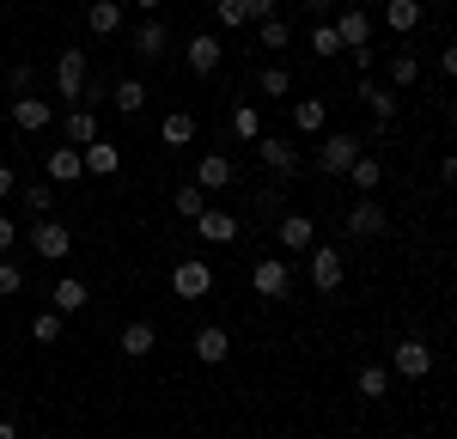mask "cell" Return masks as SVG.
<instances>
[{
  "mask_svg": "<svg viewBox=\"0 0 457 439\" xmlns=\"http://www.w3.org/2000/svg\"><path fill=\"white\" fill-rule=\"evenodd\" d=\"M360 153H366V141H360V135H348V128H336V135H323V141H317V171H323V178H348V165L353 159H360Z\"/></svg>",
  "mask_w": 457,
  "mask_h": 439,
  "instance_id": "obj_1",
  "label": "cell"
},
{
  "mask_svg": "<svg viewBox=\"0 0 457 439\" xmlns=\"http://www.w3.org/2000/svg\"><path fill=\"white\" fill-rule=\"evenodd\" d=\"M25 244H31V256H43V262H68L73 232L55 214H43V220H31V226H25Z\"/></svg>",
  "mask_w": 457,
  "mask_h": 439,
  "instance_id": "obj_2",
  "label": "cell"
},
{
  "mask_svg": "<svg viewBox=\"0 0 457 439\" xmlns=\"http://www.w3.org/2000/svg\"><path fill=\"white\" fill-rule=\"evenodd\" d=\"M86 79H92V62H86V49H62L55 55V98H68V104H79L86 98Z\"/></svg>",
  "mask_w": 457,
  "mask_h": 439,
  "instance_id": "obj_3",
  "label": "cell"
},
{
  "mask_svg": "<svg viewBox=\"0 0 457 439\" xmlns=\"http://www.w3.org/2000/svg\"><path fill=\"white\" fill-rule=\"evenodd\" d=\"M342 226H348V238H385L390 232V208L378 202V195H360L348 214H342Z\"/></svg>",
  "mask_w": 457,
  "mask_h": 439,
  "instance_id": "obj_4",
  "label": "cell"
},
{
  "mask_svg": "<svg viewBox=\"0 0 457 439\" xmlns=\"http://www.w3.org/2000/svg\"><path fill=\"white\" fill-rule=\"evenodd\" d=\"M390 372H396V378H409V385L427 378V372H433V348H427L421 335H403V342L390 348Z\"/></svg>",
  "mask_w": 457,
  "mask_h": 439,
  "instance_id": "obj_5",
  "label": "cell"
},
{
  "mask_svg": "<svg viewBox=\"0 0 457 439\" xmlns=\"http://www.w3.org/2000/svg\"><path fill=\"white\" fill-rule=\"evenodd\" d=\"M129 43H135V55H141V62H159V55L171 49V25H165L159 12H141V25L129 31Z\"/></svg>",
  "mask_w": 457,
  "mask_h": 439,
  "instance_id": "obj_6",
  "label": "cell"
},
{
  "mask_svg": "<svg viewBox=\"0 0 457 439\" xmlns=\"http://www.w3.org/2000/svg\"><path fill=\"white\" fill-rule=\"evenodd\" d=\"M183 62H189V73L213 79V73H220V62H226V43H220L213 31H195L189 43H183Z\"/></svg>",
  "mask_w": 457,
  "mask_h": 439,
  "instance_id": "obj_7",
  "label": "cell"
},
{
  "mask_svg": "<svg viewBox=\"0 0 457 439\" xmlns=\"http://www.w3.org/2000/svg\"><path fill=\"white\" fill-rule=\"evenodd\" d=\"M305 275H312L317 293H336L342 287V251H336V244H312V251H305Z\"/></svg>",
  "mask_w": 457,
  "mask_h": 439,
  "instance_id": "obj_8",
  "label": "cell"
},
{
  "mask_svg": "<svg viewBox=\"0 0 457 439\" xmlns=\"http://www.w3.org/2000/svg\"><path fill=\"white\" fill-rule=\"evenodd\" d=\"M250 287L262 293V299H287L293 293V269H287L281 256H262V262H250Z\"/></svg>",
  "mask_w": 457,
  "mask_h": 439,
  "instance_id": "obj_9",
  "label": "cell"
},
{
  "mask_svg": "<svg viewBox=\"0 0 457 439\" xmlns=\"http://www.w3.org/2000/svg\"><path fill=\"white\" fill-rule=\"evenodd\" d=\"M171 293H177V299H208V293H213V269L202 262V256L177 262V269H171Z\"/></svg>",
  "mask_w": 457,
  "mask_h": 439,
  "instance_id": "obj_10",
  "label": "cell"
},
{
  "mask_svg": "<svg viewBox=\"0 0 457 439\" xmlns=\"http://www.w3.org/2000/svg\"><path fill=\"white\" fill-rule=\"evenodd\" d=\"M275 238H281L287 256H305L317 244V220L312 214H281V220H275Z\"/></svg>",
  "mask_w": 457,
  "mask_h": 439,
  "instance_id": "obj_11",
  "label": "cell"
},
{
  "mask_svg": "<svg viewBox=\"0 0 457 439\" xmlns=\"http://www.w3.org/2000/svg\"><path fill=\"white\" fill-rule=\"evenodd\" d=\"M256 159H262L275 178H299V146L287 141V135H262V141H256Z\"/></svg>",
  "mask_w": 457,
  "mask_h": 439,
  "instance_id": "obj_12",
  "label": "cell"
},
{
  "mask_svg": "<svg viewBox=\"0 0 457 439\" xmlns=\"http://www.w3.org/2000/svg\"><path fill=\"white\" fill-rule=\"evenodd\" d=\"M6 116H12V128H25V135L49 128V122H62V116L49 110V98H43V92H31V98H12V110H6Z\"/></svg>",
  "mask_w": 457,
  "mask_h": 439,
  "instance_id": "obj_13",
  "label": "cell"
},
{
  "mask_svg": "<svg viewBox=\"0 0 457 439\" xmlns=\"http://www.w3.org/2000/svg\"><path fill=\"white\" fill-rule=\"evenodd\" d=\"M226 354H232V329L226 324H202L195 329V360L202 366H226Z\"/></svg>",
  "mask_w": 457,
  "mask_h": 439,
  "instance_id": "obj_14",
  "label": "cell"
},
{
  "mask_svg": "<svg viewBox=\"0 0 457 439\" xmlns=\"http://www.w3.org/2000/svg\"><path fill=\"white\" fill-rule=\"evenodd\" d=\"M336 31H342V55L360 49V43H372V12L366 6H342V19H329Z\"/></svg>",
  "mask_w": 457,
  "mask_h": 439,
  "instance_id": "obj_15",
  "label": "cell"
},
{
  "mask_svg": "<svg viewBox=\"0 0 457 439\" xmlns=\"http://www.w3.org/2000/svg\"><path fill=\"white\" fill-rule=\"evenodd\" d=\"M43 178L55 183V189H62V183H79L86 178V159H79V146H55V153H49V165H43Z\"/></svg>",
  "mask_w": 457,
  "mask_h": 439,
  "instance_id": "obj_16",
  "label": "cell"
},
{
  "mask_svg": "<svg viewBox=\"0 0 457 439\" xmlns=\"http://www.w3.org/2000/svg\"><path fill=\"white\" fill-rule=\"evenodd\" d=\"M245 226H238V214H226V208H208V214L195 220V238H208V244H232Z\"/></svg>",
  "mask_w": 457,
  "mask_h": 439,
  "instance_id": "obj_17",
  "label": "cell"
},
{
  "mask_svg": "<svg viewBox=\"0 0 457 439\" xmlns=\"http://www.w3.org/2000/svg\"><path fill=\"white\" fill-rule=\"evenodd\" d=\"M62 135H68V146H79V153L98 141V116H92V104H73L68 116H62Z\"/></svg>",
  "mask_w": 457,
  "mask_h": 439,
  "instance_id": "obj_18",
  "label": "cell"
},
{
  "mask_svg": "<svg viewBox=\"0 0 457 439\" xmlns=\"http://www.w3.org/2000/svg\"><path fill=\"white\" fill-rule=\"evenodd\" d=\"M49 305H55L62 318H73V311H86V305H92V287H86L79 275H62V281H55V293H49Z\"/></svg>",
  "mask_w": 457,
  "mask_h": 439,
  "instance_id": "obj_19",
  "label": "cell"
},
{
  "mask_svg": "<svg viewBox=\"0 0 457 439\" xmlns=\"http://www.w3.org/2000/svg\"><path fill=\"white\" fill-rule=\"evenodd\" d=\"M153 348H159V324H153V318H135V324H122V354H129V360H146Z\"/></svg>",
  "mask_w": 457,
  "mask_h": 439,
  "instance_id": "obj_20",
  "label": "cell"
},
{
  "mask_svg": "<svg viewBox=\"0 0 457 439\" xmlns=\"http://www.w3.org/2000/svg\"><path fill=\"white\" fill-rule=\"evenodd\" d=\"M360 98H366V110L378 116V128L390 135V122H396V86H372V79H360Z\"/></svg>",
  "mask_w": 457,
  "mask_h": 439,
  "instance_id": "obj_21",
  "label": "cell"
},
{
  "mask_svg": "<svg viewBox=\"0 0 457 439\" xmlns=\"http://www.w3.org/2000/svg\"><path fill=\"white\" fill-rule=\"evenodd\" d=\"M390 378H396L390 366H353V391H360L366 402H385L390 397Z\"/></svg>",
  "mask_w": 457,
  "mask_h": 439,
  "instance_id": "obj_22",
  "label": "cell"
},
{
  "mask_svg": "<svg viewBox=\"0 0 457 439\" xmlns=\"http://www.w3.org/2000/svg\"><path fill=\"white\" fill-rule=\"evenodd\" d=\"M110 104L122 110V116H141V110H146V79H141V73L116 79V86H110Z\"/></svg>",
  "mask_w": 457,
  "mask_h": 439,
  "instance_id": "obj_23",
  "label": "cell"
},
{
  "mask_svg": "<svg viewBox=\"0 0 457 439\" xmlns=\"http://www.w3.org/2000/svg\"><path fill=\"white\" fill-rule=\"evenodd\" d=\"M348 183L360 189V195H378V183H385V159H372V153H360L348 165Z\"/></svg>",
  "mask_w": 457,
  "mask_h": 439,
  "instance_id": "obj_24",
  "label": "cell"
},
{
  "mask_svg": "<svg viewBox=\"0 0 457 439\" xmlns=\"http://www.w3.org/2000/svg\"><path fill=\"white\" fill-rule=\"evenodd\" d=\"M19 202H25V214H31V220H43L49 208H55V183H49V178L19 183Z\"/></svg>",
  "mask_w": 457,
  "mask_h": 439,
  "instance_id": "obj_25",
  "label": "cell"
},
{
  "mask_svg": "<svg viewBox=\"0 0 457 439\" xmlns=\"http://www.w3.org/2000/svg\"><path fill=\"white\" fill-rule=\"evenodd\" d=\"M238 178V171H232V159H226V153H208V159H202V165H195V183H202V189H226V183Z\"/></svg>",
  "mask_w": 457,
  "mask_h": 439,
  "instance_id": "obj_26",
  "label": "cell"
},
{
  "mask_svg": "<svg viewBox=\"0 0 457 439\" xmlns=\"http://www.w3.org/2000/svg\"><path fill=\"white\" fill-rule=\"evenodd\" d=\"M385 25H390L396 37L421 31V0H385Z\"/></svg>",
  "mask_w": 457,
  "mask_h": 439,
  "instance_id": "obj_27",
  "label": "cell"
},
{
  "mask_svg": "<svg viewBox=\"0 0 457 439\" xmlns=\"http://www.w3.org/2000/svg\"><path fill=\"white\" fill-rule=\"evenodd\" d=\"M79 159H86V178H110V171L122 165V153H116V141H92L86 153H79Z\"/></svg>",
  "mask_w": 457,
  "mask_h": 439,
  "instance_id": "obj_28",
  "label": "cell"
},
{
  "mask_svg": "<svg viewBox=\"0 0 457 439\" xmlns=\"http://www.w3.org/2000/svg\"><path fill=\"white\" fill-rule=\"evenodd\" d=\"M293 128H299V135H323V128H329L323 98H299V104H293Z\"/></svg>",
  "mask_w": 457,
  "mask_h": 439,
  "instance_id": "obj_29",
  "label": "cell"
},
{
  "mask_svg": "<svg viewBox=\"0 0 457 439\" xmlns=\"http://www.w3.org/2000/svg\"><path fill=\"white\" fill-rule=\"evenodd\" d=\"M171 208H177V214H183V220H202V214H208V189H202V183H195V178H189V183H177Z\"/></svg>",
  "mask_w": 457,
  "mask_h": 439,
  "instance_id": "obj_30",
  "label": "cell"
},
{
  "mask_svg": "<svg viewBox=\"0 0 457 439\" xmlns=\"http://www.w3.org/2000/svg\"><path fill=\"white\" fill-rule=\"evenodd\" d=\"M86 25H92L98 37H116V31H122V0H92Z\"/></svg>",
  "mask_w": 457,
  "mask_h": 439,
  "instance_id": "obj_31",
  "label": "cell"
},
{
  "mask_svg": "<svg viewBox=\"0 0 457 439\" xmlns=\"http://www.w3.org/2000/svg\"><path fill=\"white\" fill-rule=\"evenodd\" d=\"M62 329H68V318H62L55 305H43V311L31 318V342H43V348H55V342H62Z\"/></svg>",
  "mask_w": 457,
  "mask_h": 439,
  "instance_id": "obj_32",
  "label": "cell"
},
{
  "mask_svg": "<svg viewBox=\"0 0 457 439\" xmlns=\"http://www.w3.org/2000/svg\"><path fill=\"white\" fill-rule=\"evenodd\" d=\"M159 135H165V146H189L195 141V116H189V110H171V116L159 122Z\"/></svg>",
  "mask_w": 457,
  "mask_h": 439,
  "instance_id": "obj_33",
  "label": "cell"
},
{
  "mask_svg": "<svg viewBox=\"0 0 457 439\" xmlns=\"http://www.w3.org/2000/svg\"><path fill=\"white\" fill-rule=\"evenodd\" d=\"M232 135H238V141H262V116H256V104H245V98H238V104H232Z\"/></svg>",
  "mask_w": 457,
  "mask_h": 439,
  "instance_id": "obj_34",
  "label": "cell"
},
{
  "mask_svg": "<svg viewBox=\"0 0 457 439\" xmlns=\"http://www.w3.org/2000/svg\"><path fill=\"white\" fill-rule=\"evenodd\" d=\"M312 55H317V62H336V55H342V31H336L329 19L312 25Z\"/></svg>",
  "mask_w": 457,
  "mask_h": 439,
  "instance_id": "obj_35",
  "label": "cell"
},
{
  "mask_svg": "<svg viewBox=\"0 0 457 439\" xmlns=\"http://www.w3.org/2000/svg\"><path fill=\"white\" fill-rule=\"evenodd\" d=\"M256 92H262V98H293V73L287 68H256Z\"/></svg>",
  "mask_w": 457,
  "mask_h": 439,
  "instance_id": "obj_36",
  "label": "cell"
},
{
  "mask_svg": "<svg viewBox=\"0 0 457 439\" xmlns=\"http://www.w3.org/2000/svg\"><path fill=\"white\" fill-rule=\"evenodd\" d=\"M256 37H262V49H275V55H281L287 43H293V25H287V19H262Z\"/></svg>",
  "mask_w": 457,
  "mask_h": 439,
  "instance_id": "obj_37",
  "label": "cell"
},
{
  "mask_svg": "<svg viewBox=\"0 0 457 439\" xmlns=\"http://www.w3.org/2000/svg\"><path fill=\"white\" fill-rule=\"evenodd\" d=\"M6 92H12V98H31V92H37V68H31V62L6 68Z\"/></svg>",
  "mask_w": 457,
  "mask_h": 439,
  "instance_id": "obj_38",
  "label": "cell"
},
{
  "mask_svg": "<svg viewBox=\"0 0 457 439\" xmlns=\"http://www.w3.org/2000/svg\"><path fill=\"white\" fill-rule=\"evenodd\" d=\"M19 293H25V269L12 256H0V299H19Z\"/></svg>",
  "mask_w": 457,
  "mask_h": 439,
  "instance_id": "obj_39",
  "label": "cell"
},
{
  "mask_svg": "<svg viewBox=\"0 0 457 439\" xmlns=\"http://www.w3.org/2000/svg\"><path fill=\"white\" fill-rule=\"evenodd\" d=\"M415 79H421V62H415V55H396V62H390V86H396V92H409Z\"/></svg>",
  "mask_w": 457,
  "mask_h": 439,
  "instance_id": "obj_40",
  "label": "cell"
},
{
  "mask_svg": "<svg viewBox=\"0 0 457 439\" xmlns=\"http://www.w3.org/2000/svg\"><path fill=\"white\" fill-rule=\"evenodd\" d=\"M213 19H220V25H250V19H245V0H213Z\"/></svg>",
  "mask_w": 457,
  "mask_h": 439,
  "instance_id": "obj_41",
  "label": "cell"
},
{
  "mask_svg": "<svg viewBox=\"0 0 457 439\" xmlns=\"http://www.w3.org/2000/svg\"><path fill=\"white\" fill-rule=\"evenodd\" d=\"M19 238H25V232H19V220H6V214H0V256L12 251V244H19Z\"/></svg>",
  "mask_w": 457,
  "mask_h": 439,
  "instance_id": "obj_42",
  "label": "cell"
},
{
  "mask_svg": "<svg viewBox=\"0 0 457 439\" xmlns=\"http://www.w3.org/2000/svg\"><path fill=\"white\" fill-rule=\"evenodd\" d=\"M245 19H250V25H262V19H275V0H245Z\"/></svg>",
  "mask_w": 457,
  "mask_h": 439,
  "instance_id": "obj_43",
  "label": "cell"
},
{
  "mask_svg": "<svg viewBox=\"0 0 457 439\" xmlns=\"http://www.w3.org/2000/svg\"><path fill=\"white\" fill-rule=\"evenodd\" d=\"M348 62H353V68H360V73H366V68H372V62H378V49H372V43H360V49H348Z\"/></svg>",
  "mask_w": 457,
  "mask_h": 439,
  "instance_id": "obj_44",
  "label": "cell"
},
{
  "mask_svg": "<svg viewBox=\"0 0 457 439\" xmlns=\"http://www.w3.org/2000/svg\"><path fill=\"white\" fill-rule=\"evenodd\" d=\"M439 73H445V79H457V43H445V49H439Z\"/></svg>",
  "mask_w": 457,
  "mask_h": 439,
  "instance_id": "obj_45",
  "label": "cell"
},
{
  "mask_svg": "<svg viewBox=\"0 0 457 439\" xmlns=\"http://www.w3.org/2000/svg\"><path fill=\"white\" fill-rule=\"evenodd\" d=\"M6 195H19V171H12V165H0V202H6Z\"/></svg>",
  "mask_w": 457,
  "mask_h": 439,
  "instance_id": "obj_46",
  "label": "cell"
},
{
  "mask_svg": "<svg viewBox=\"0 0 457 439\" xmlns=\"http://www.w3.org/2000/svg\"><path fill=\"white\" fill-rule=\"evenodd\" d=\"M439 183H452V189H457V153H445V159H439Z\"/></svg>",
  "mask_w": 457,
  "mask_h": 439,
  "instance_id": "obj_47",
  "label": "cell"
},
{
  "mask_svg": "<svg viewBox=\"0 0 457 439\" xmlns=\"http://www.w3.org/2000/svg\"><path fill=\"white\" fill-rule=\"evenodd\" d=\"M305 12H312V19H329V12H336V0H305Z\"/></svg>",
  "mask_w": 457,
  "mask_h": 439,
  "instance_id": "obj_48",
  "label": "cell"
},
{
  "mask_svg": "<svg viewBox=\"0 0 457 439\" xmlns=\"http://www.w3.org/2000/svg\"><path fill=\"white\" fill-rule=\"evenodd\" d=\"M0 439H25V434H19V421H12V415H0Z\"/></svg>",
  "mask_w": 457,
  "mask_h": 439,
  "instance_id": "obj_49",
  "label": "cell"
},
{
  "mask_svg": "<svg viewBox=\"0 0 457 439\" xmlns=\"http://www.w3.org/2000/svg\"><path fill=\"white\" fill-rule=\"evenodd\" d=\"M135 6H141V12H159V6H165V0H135Z\"/></svg>",
  "mask_w": 457,
  "mask_h": 439,
  "instance_id": "obj_50",
  "label": "cell"
},
{
  "mask_svg": "<svg viewBox=\"0 0 457 439\" xmlns=\"http://www.w3.org/2000/svg\"><path fill=\"white\" fill-rule=\"evenodd\" d=\"M452 135H457V110H452Z\"/></svg>",
  "mask_w": 457,
  "mask_h": 439,
  "instance_id": "obj_51",
  "label": "cell"
},
{
  "mask_svg": "<svg viewBox=\"0 0 457 439\" xmlns=\"http://www.w3.org/2000/svg\"><path fill=\"white\" fill-rule=\"evenodd\" d=\"M25 439H37V434H25Z\"/></svg>",
  "mask_w": 457,
  "mask_h": 439,
  "instance_id": "obj_52",
  "label": "cell"
}]
</instances>
